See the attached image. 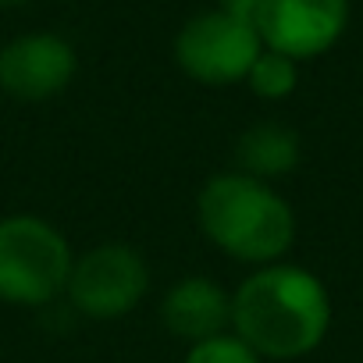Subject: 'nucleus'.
I'll list each match as a JSON object with an SVG mask.
<instances>
[{
  "label": "nucleus",
  "instance_id": "nucleus-3",
  "mask_svg": "<svg viewBox=\"0 0 363 363\" xmlns=\"http://www.w3.org/2000/svg\"><path fill=\"white\" fill-rule=\"evenodd\" d=\"M72 264L68 239L47 218H0V303L47 306L68 289Z\"/></svg>",
  "mask_w": 363,
  "mask_h": 363
},
{
  "label": "nucleus",
  "instance_id": "nucleus-12",
  "mask_svg": "<svg viewBox=\"0 0 363 363\" xmlns=\"http://www.w3.org/2000/svg\"><path fill=\"white\" fill-rule=\"evenodd\" d=\"M218 8L232 11V15H242V18H253L257 8H260V0H218Z\"/></svg>",
  "mask_w": 363,
  "mask_h": 363
},
{
  "label": "nucleus",
  "instance_id": "nucleus-1",
  "mask_svg": "<svg viewBox=\"0 0 363 363\" xmlns=\"http://www.w3.org/2000/svg\"><path fill=\"white\" fill-rule=\"evenodd\" d=\"M331 328V296L324 281L299 264L257 267L232 292V335L260 359H299L313 352Z\"/></svg>",
  "mask_w": 363,
  "mask_h": 363
},
{
  "label": "nucleus",
  "instance_id": "nucleus-4",
  "mask_svg": "<svg viewBox=\"0 0 363 363\" xmlns=\"http://www.w3.org/2000/svg\"><path fill=\"white\" fill-rule=\"evenodd\" d=\"M264 43L253 18L232 11H203L193 15L174 36V61L193 82L203 86H232L246 82L253 61L260 57Z\"/></svg>",
  "mask_w": 363,
  "mask_h": 363
},
{
  "label": "nucleus",
  "instance_id": "nucleus-13",
  "mask_svg": "<svg viewBox=\"0 0 363 363\" xmlns=\"http://www.w3.org/2000/svg\"><path fill=\"white\" fill-rule=\"evenodd\" d=\"M26 0H0V8H22Z\"/></svg>",
  "mask_w": 363,
  "mask_h": 363
},
{
  "label": "nucleus",
  "instance_id": "nucleus-8",
  "mask_svg": "<svg viewBox=\"0 0 363 363\" xmlns=\"http://www.w3.org/2000/svg\"><path fill=\"white\" fill-rule=\"evenodd\" d=\"M160 320L171 335L189 345L232 331V296L207 274H189L174 281L160 299Z\"/></svg>",
  "mask_w": 363,
  "mask_h": 363
},
{
  "label": "nucleus",
  "instance_id": "nucleus-6",
  "mask_svg": "<svg viewBox=\"0 0 363 363\" xmlns=\"http://www.w3.org/2000/svg\"><path fill=\"white\" fill-rule=\"evenodd\" d=\"M253 26L267 50L310 61L342 40L349 26V0H260Z\"/></svg>",
  "mask_w": 363,
  "mask_h": 363
},
{
  "label": "nucleus",
  "instance_id": "nucleus-9",
  "mask_svg": "<svg viewBox=\"0 0 363 363\" xmlns=\"http://www.w3.org/2000/svg\"><path fill=\"white\" fill-rule=\"evenodd\" d=\"M299 157H303L299 135H296V128H289L281 121L250 125L239 135V146H235L239 171L250 174V178H260V182L292 174L299 167Z\"/></svg>",
  "mask_w": 363,
  "mask_h": 363
},
{
  "label": "nucleus",
  "instance_id": "nucleus-7",
  "mask_svg": "<svg viewBox=\"0 0 363 363\" xmlns=\"http://www.w3.org/2000/svg\"><path fill=\"white\" fill-rule=\"evenodd\" d=\"M75 72V47L57 33H26L0 47V89L26 104L65 93Z\"/></svg>",
  "mask_w": 363,
  "mask_h": 363
},
{
  "label": "nucleus",
  "instance_id": "nucleus-5",
  "mask_svg": "<svg viewBox=\"0 0 363 363\" xmlns=\"http://www.w3.org/2000/svg\"><path fill=\"white\" fill-rule=\"evenodd\" d=\"M150 289V267L139 250L125 242H100L75 257L65 296L82 317L118 320L128 317Z\"/></svg>",
  "mask_w": 363,
  "mask_h": 363
},
{
  "label": "nucleus",
  "instance_id": "nucleus-11",
  "mask_svg": "<svg viewBox=\"0 0 363 363\" xmlns=\"http://www.w3.org/2000/svg\"><path fill=\"white\" fill-rule=\"evenodd\" d=\"M186 363H264L239 335H218V338H207V342H196L189 345L186 352Z\"/></svg>",
  "mask_w": 363,
  "mask_h": 363
},
{
  "label": "nucleus",
  "instance_id": "nucleus-10",
  "mask_svg": "<svg viewBox=\"0 0 363 363\" xmlns=\"http://www.w3.org/2000/svg\"><path fill=\"white\" fill-rule=\"evenodd\" d=\"M246 86L257 96H264V100H285L299 86V61H292V57L264 47L260 57L253 61L250 75H246Z\"/></svg>",
  "mask_w": 363,
  "mask_h": 363
},
{
  "label": "nucleus",
  "instance_id": "nucleus-2",
  "mask_svg": "<svg viewBox=\"0 0 363 363\" xmlns=\"http://www.w3.org/2000/svg\"><path fill=\"white\" fill-rule=\"evenodd\" d=\"M200 232L232 260L267 267L296 242V214L271 182L242 171L214 174L196 200Z\"/></svg>",
  "mask_w": 363,
  "mask_h": 363
}]
</instances>
